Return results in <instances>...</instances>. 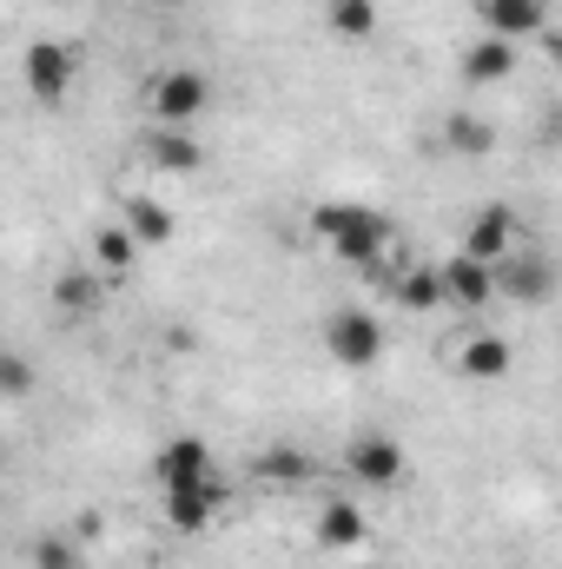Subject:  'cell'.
<instances>
[{
    "mask_svg": "<svg viewBox=\"0 0 562 569\" xmlns=\"http://www.w3.org/2000/svg\"><path fill=\"white\" fill-rule=\"evenodd\" d=\"M311 232H318L324 252L344 259V266H378V252L391 246V219H384L378 206H358V199H324V206L311 212Z\"/></svg>",
    "mask_w": 562,
    "mask_h": 569,
    "instance_id": "1",
    "label": "cell"
},
{
    "mask_svg": "<svg viewBox=\"0 0 562 569\" xmlns=\"http://www.w3.org/2000/svg\"><path fill=\"white\" fill-rule=\"evenodd\" d=\"M145 107H152V127H199L205 107H212V73L199 67H159L152 87H145Z\"/></svg>",
    "mask_w": 562,
    "mask_h": 569,
    "instance_id": "2",
    "label": "cell"
},
{
    "mask_svg": "<svg viewBox=\"0 0 562 569\" xmlns=\"http://www.w3.org/2000/svg\"><path fill=\"white\" fill-rule=\"evenodd\" d=\"M73 73H80V53L67 40H27L20 53V87L33 93V107H60L73 93Z\"/></svg>",
    "mask_w": 562,
    "mask_h": 569,
    "instance_id": "3",
    "label": "cell"
},
{
    "mask_svg": "<svg viewBox=\"0 0 562 569\" xmlns=\"http://www.w3.org/2000/svg\"><path fill=\"white\" fill-rule=\"evenodd\" d=\"M324 351H331V365H344V371H371V365L384 358V325H378L364 305H344V311L324 318Z\"/></svg>",
    "mask_w": 562,
    "mask_h": 569,
    "instance_id": "4",
    "label": "cell"
},
{
    "mask_svg": "<svg viewBox=\"0 0 562 569\" xmlns=\"http://www.w3.org/2000/svg\"><path fill=\"white\" fill-rule=\"evenodd\" d=\"M344 470H351V483H364V490H398V483L411 477V457H404L398 437L364 430V437L344 443Z\"/></svg>",
    "mask_w": 562,
    "mask_h": 569,
    "instance_id": "5",
    "label": "cell"
},
{
    "mask_svg": "<svg viewBox=\"0 0 562 569\" xmlns=\"http://www.w3.org/2000/svg\"><path fill=\"white\" fill-rule=\"evenodd\" d=\"M225 503H232V497H225V477H219V470H212V477H192V483H165V523H172L179 537H205Z\"/></svg>",
    "mask_w": 562,
    "mask_h": 569,
    "instance_id": "6",
    "label": "cell"
},
{
    "mask_svg": "<svg viewBox=\"0 0 562 569\" xmlns=\"http://www.w3.org/2000/svg\"><path fill=\"white\" fill-rule=\"evenodd\" d=\"M490 284H496L503 298H516V305H543L550 284H556V272H550L543 252H503V259L490 266Z\"/></svg>",
    "mask_w": 562,
    "mask_h": 569,
    "instance_id": "7",
    "label": "cell"
},
{
    "mask_svg": "<svg viewBox=\"0 0 562 569\" xmlns=\"http://www.w3.org/2000/svg\"><path fill=\"white\" fill-rule=\"evenodd\" d=\"M516 232H523V226H516V212H510L503 199H490V206L470 219V232H463V252H470V259H483V266H496L503 252H516Z\"/></svg>",
    "mask_w": 562,
    "mask_h": 569,
    "instance_id": "8",
    "label": "cell"
},
{
    "mask_svg": "<svg viewBox=\"0 0 562 569\" xmlns=\"http://www.w3.org/2000/svg\"><path fill=\"white\" fill-rule=\"evenodd\" d=\"M510 365H516L510 338H496V331H470V338H456V378H470V385H496V378H510Z\"/></svg>",
    "mask_w": 562,
    "mask_h": 569,
    "instance_id": "9",
    "label": "cell"
},
{
    "mask_svg": "<svg viewBox=\"0 0 562 569\" xmlns=\"http://www.w3.org/2000/svg\"><path fill=\"white\" fill-rule=\"evenodd\" d=\"M476 13H483V33L490 40H510V47H523L530 33L550 27V0H483Z\"/></svg>",
    "mask_w": 562,
    "mask_h": 569,
    "instance_id": "10",
    "label": "cell"
},
{
    "mask_svg": "<svg viewBox=\"0 0 562 569\" xmlns=\"http://www.w3.org/2000/svg\"><path fill=\"white\" fill-rule=\"evenodd\" d=\"M145 166L152 172H172V179H192L205 166V146H199V133H185V127H145Z\"/></svg>",
    "mask_w": 562,
    "mask_h": 569,
    "instance_id": "11",
    "label": "cell"
},
{
    "mask_svg": "<svg viewBox=\"0 0 562 569\" xmlns=\"http://www.w3.org/2000/svg\"><path fill=\"white\" fill-rule=\"evenodd\" d=\"M219 463H212V443L205 437H165L159 443V457H152V477H159V490L165 483H192V477H212Z\"/></svg>",
    "mask_w": 562,
    "mask_h": 569,
    "instance_id": "12",
    "label": "cell"
},
{
    "mask_svg": "<svg viewBox=\"0 0 562 569\" xmlns=\"http://www.w3.org/2000/svg\"><path fill=\"white\" fill-rule=\"evenodd\" d=\"M436 284H443V305H463V311H476V305H490V298H496L490 266H483V259H470V252H456L450 266H436Z\"/></svg>",
    "mask_w": 562,
    "mask_h": 569,
    "instance_id": "13",
    "label": "cell"
},
{
    "mask_svg": "<svg viewBox=\"0 0 562 569\" xmlns=\"http://www.w3.org/2000/svg\"><path fill=\"white\" fill-rule=\"evenodd\" d=\"M364 510H358V497H324L318 503V550H358L364 543Z\"/></svg>",
    "mask_w": 562,
    "mask_h": 569,
    "instance_id": "14",
    "label": "cell"
},
{
    "mask_svg": "<svg viewBox=\"0 0 562 569\" xmlns=\"http://www.w3.org/2000/svg\"><path fill=\"white\" fill-rule=\"evenodd\" d=\"M311 470H318V463H311V450H298V443H265V450H259V457H252V477H259V483H272V490H298V483H311Z\"/></svg>",
    "mask_w": 562,
    "mask_h": 569,
    "instance_id": "15",
    "label": "cell"
},
{
    "mask_svg": "<svg viewBox=\"0 0 562 569\" xmlns=\"http://www.w3.org/2000/svg\"><path fill=\"white\" fill-rule=\"evenodd\" d=\"M120 226H127V232H133L140 246H172V232H179V219H172V212H165V206H159L152 192H133V199H127Z\"/></svg>",
    "mask_w": 562,
    "mask_h": 569,
    "instance_id": "16",
    "label": "cell"
},
{
    "mask_svg": "<svg viewBox=\"0 0 562 569\" xmlns=\"http://www.w3.org/2000/svg\"><path fill=\"white\" fill-rule=\"evenodd\" d=\"M510 73H516V47H510V40H490V33H483V40L463 53V80H470V87H496V80H510Z\"/></svg>",
    "mask_w": 562,
    "mask_h": 569,
    "instance_id": "17",
    "label": "cell"
},
{
    "mask_svg": "<svg viewBox=\"0 0 562 569\" xmlns=\"http://www.w3.org/2000/svg\"><path fill=\"white\" fill-rule=\"evenodd\" d=\"M133 259H140V239H133V232H127L120 219L93 232V272H100V279H120V272H127Z\"/></svg>",
    "mask_w": 562,
    "mask_h": 569,
    "instance_id": "18",
    "label": "cell"
},
{
    "mask_svg": "<svg viewBox=\"0 0 562 569\" xmlns=\"http://www.w3.org/2000/svg\"><path fill=\"white\" fill-rule=\"evenodd\" d=\"M391 298H398L404 311H436V305H443L436 266H398V272H391Z\"/></svg>",
    "mask_w": 562,
    "mask_h": 569,
    "instance_id": "19",
    "label": "cell"
},
{
    "mask_svg": "<svg viewBox=\"0 0 562 569\" xmlns=\"http://www.w3.org/2000/svg\"><path fill=\"white\" fill-rule=\"evenodd\" d=\"M100 291H107V284H100V272H93V266H67V272L53 279V305L80 318V311H100Z\"/></svg>",
    "mask_w": 562,
    "mask_h": 569,
    "instance_id": "20",
    "label": "cell"
},
{
    "mask_svg": "<svg viewBox=\"0 0 562 569\" xmlns=\"http://www.w3.org/2000/svg\"><path fill=\"white\" fill-rule=\"evenodd\" d=\"M324 27L338 40H371L378 33V0H324Z\"/></svg>",
    "mask_w": 562,
    "mask_h": 569,
    "instance_id": "21",
    "label": "cell"
},
{
    "mask_svg": "<svg viewBox=\"0 0 562 569\" xmlns=\"http://www.w3.org/2000/svg\"><path fill=\"white\" fill-rule=\"evenodd\" d=\"M443 146L463 152V159H483V152L496 146V133H490V120H476V113H450V120H443Z\"/></svg>",
    "mask_w": 562,
    "mask_h": 569,
    "instance_id": "22",
    "label": "cell"
},
{
    "mask_svg": "<svg viewBox=\"0 0 562 569\" xmlns=\"http://www.w3.org/2000/svg\"><path fill=\"white\" fill-rule=\"evenodd\" d=\"M27 563L33 569H87V543H73V537H40V543L27 550Z\"/></svg>",
    "mask_w": 562,
    "mask_h": 569,
    "instance_id": "23",
    "label": "cell"
},
{
    "mask_svg": "<svg viewBox=\"0 0 562 569\" xmlns=\"http://www.w3.org/2000/svg\"><path fill=\"white\" fill-rule=\"evenodd\" d=\"M33 385H40L33 358H20V351H0V398H33Z\"/></svg>",
    "mask_w": 562,
    "mask_h": 569,
    "instance_id": "24",
    "label": "cell"
},
{
    "mask_svg": "<svg viewBox=\"0 0 562 569\" xmlns=\"http://www.w3.org/2000/svg\"><path fill=\"white\" fill-rule=\"evenodd\" d=\"M152 7H179V0H152Z\"/></svg>",
    "mask_w": 562,
    "mask_h": 569,
    "instance_id": "25",
    "label": "cell"
},
{
    "mask_svg": "<svg viewBox=\"0 0 562 569\" xmlns=\"http://www.w3.org/2000/svg\"><path fill=\"white\" fill-rule=\"evenodd\" d=\"M351 569H364V563H351Z\"/></svg>",
    "mask_w": 562,
    "mask_h": 569,
    "instance_id": "26",
    "label": "cell"
}]
</instances>
